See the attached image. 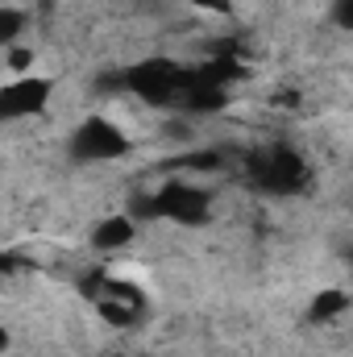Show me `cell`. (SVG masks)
<instances>
[{
	"mask_svg": "<svg viewBox=\"0 0 353 357\" xmlns=\"http://www.w3.org/2000/svg\"><path fill=\"white\" fill-rule=\"evenodd\" d=\"M75 154L80 158H88V162H112V158H121L125 150H129V137H125V129L117 125V121H108V116H88L80 129H75Z\"/></svg>",
	"mask_w": 353,
	"mask_h": 357,
	"instance_id": "6da1fadb",
	"label": "cell"
},
{
	"mask_svg": "<svg viewBox=\"0 0 353 357\" xmlns=\"http://www.w3.org/2000/svg\"><path fill=\"white\" fill-rule=\"evenodd\" d=\"M125 84L137 91L142 100H150V104H167L171 96L183 91V79H179V71L171 67V63H142V67L129 71Z\"/></svg>",
	"mask_w": 353,
	"mask_h": 357,
	"instance_id": "7a4b0ae2",
	"label": "cell"
},
{
	"mask_svg": "<svg viewBox=\"0 0 353 357\" xmlns=\"http://www.w3.org/2000/svg\"><path fill=\"white\" fill-rule=\"evenodd\" d=\"M150 208L158 212V216H175V220H204L208 216V195L204 191H195V187H187V183H167L154 199H150Z\"/></svg>",
	"mask_w": 353,
	"mask_h": 357,
	"instance_id": "3957f363",
	"label": "cell"
},
{
	"mask_svg": "<svg viewBox=\"0 0 353 357\" xmlns=\"http://www.w3.org/2000/svg\"><path fill=\"white\" fill-rule=\"evenodd\" d=\"M50 100V84L33 79V75H17L8 79V88L0 91V116H33L42 112Z\"/></svg>",
	"mask_w": 353,
	"mask_h": 357,
	"instance_id": "277c9868",
	"label": "cell"
},
{
	"mask_svg": "<svg viewBox=\"0 0 353 357\" xmlns=\"http://www.w3.org/2000/svg\"><path fill=\"white\" fill-rule=\"evenodd\" d=\"M133 237H137V225H133L125 212H117V216H104V220L96 225V233H91V250L112 254V250H125Z\"/></svg>",
	"mask_w": 353,
	"mask_h": 357,
	"instance_id": "5b68a950",
	"label": "cell"
},
{
	"mask_svg": "<svg viewBox=\"0 0 353 357\" xmlns=\"http://www.w3.org/2000/svg\"><path fill=\"white\" fill-rule=\"evenodd\" d=\"M137 307H142V299H117V295H108V299L96 303L100 320H104V324H121V328H129V324L137 320Z\"/></svg>",
	"mask_w": 353,
	"mask_h": 357,
	"instance_id": "8992f818",
	"label": "cell"
},
{
	"mask_svg": "<svg viewBox=\"0 0 353 357\" xmlns=\"http://www.w3.org/2000/svg\"><path fill=\"white\" fill-rule=\"evenodd\" d=\"M345 307H350L345 291H320V299L312 303V320H337Z\"/></svg>",
	"mask_w": 353,
	"mask_h": 357,
	"instance_id": "52a82bcc",
	"label": "cell"
},
{
	"mask_svg": "<svg viewBox=\"0 0 353 357\" xmlns=\"http://www.w3.org/2000/svg\"><path fill=\"white\" fill-rule=\"evenodd\" d=\"M21 33H25V13L21 8H0V46L8 50V46H17L21 42Z\"/></svg>",
	"mask_w": 353,
	"mask_h": 357,
	"instance_id": "ba28073f",
	"label": "cell"
},
{
	"mask_svg": "<svg viewBox=\"0 0 353 357\" xmlns=\"http://www.w3.org/2000/svg\"><path fill=\"white\" fill-rule=\"evenodd\" d=\"M33 67V50L29 46H8V71L13 75H29Z\"/></svg>",
	"mask_w": 353,
	"mask_h": 357,
	"instance_id": "9c48e42d",
	"label": "cell"
},
{
	"mask_svg": "<svg viewBox=\"0 0 353 357\" xmlns=\"http://www.w3.org/2000/svg\"><path fill=\"white\" fill-rule=\"evenodd\" d=\"M333 25H341V29L353 25V0H333Z\"/></svg>",
	"mask_w": 353,
	"mask_h": 357,
	"instance_id": "30bf717a",
	"label": "cell"
},
{
	"mask_svg": "<svg viewBox=\"0 0 353 357\" xmlns=\"http://www.w3.org/2000/svg\"><path fill=\"white\" fill-rule=\"evenodd\" d=\"M187 4H195V8H225L229 0H187Z\"/></svg>",
	"mask_w": 353,
	"mask_h": 357,
	"instance_id": "8fae6325",
	"label": "cell"
},
{
	"mask_svg": "<svg viewBox=\"0 0 353 357\" xmlns=\"http://www.w3.org/2000/svg\"><path fill=\"white\" fill-rule=\"evenodd\" d=\"M4 349H8V328L0 324V354H4Z\"/></svg>",
	"mask_w": 353,
	"mask_h": 357,
	"instance_id": "7c38bea8",
	"label": "cell"
}]
</instances>
